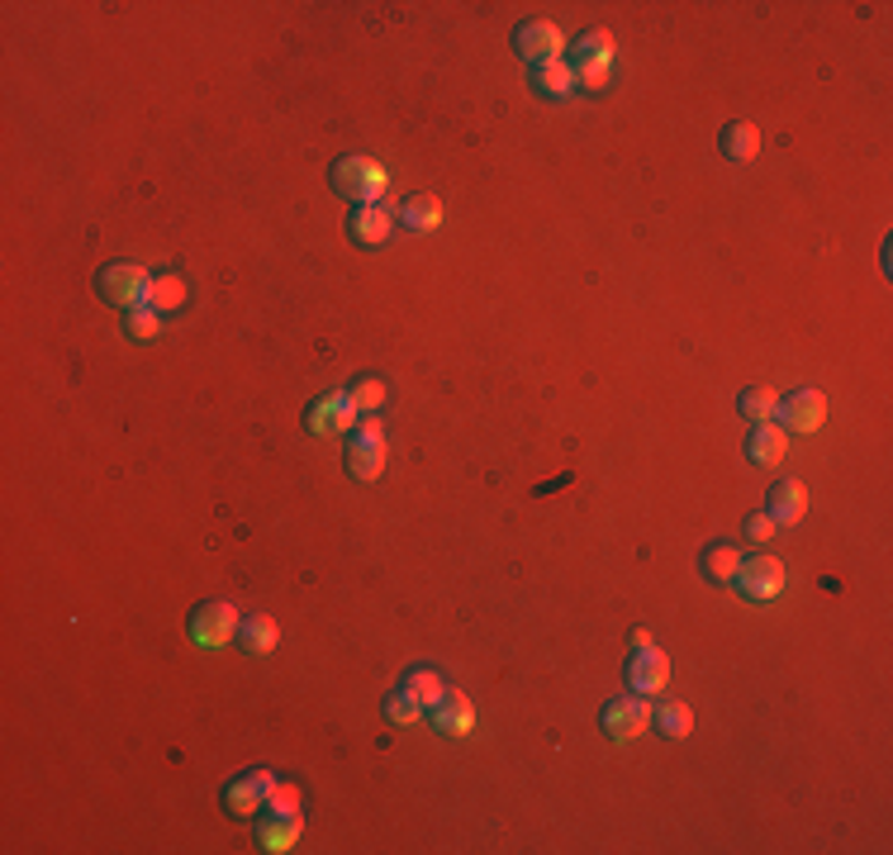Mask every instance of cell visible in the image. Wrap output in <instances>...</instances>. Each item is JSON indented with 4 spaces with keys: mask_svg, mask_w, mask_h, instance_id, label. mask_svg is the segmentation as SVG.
I'll return each mask as SVG.
<instances>
[{
    "mask_svg": "<svg viewBox=\"0 0 893 855\" xmlns=\"http://www.w3.org/2000/svg\"><path fill=\"white\" fill-rule=\"evenodd\" d=\"M328 181H334V191L342 200H352V205H376V200L385 195V167L371 162V157H338L334 171H328Z\"/></svg>",
    "mask_w": 893,
    "mask_h": 855,
    "instance_id": "obj_1",
    "label": "cell"
},
{
    "mask_svg": "<svg viewBox=\"0 0 893 855\" xmlns=\"http://www.w3.org/2000/svg\"><path fill=\"white\" fill-rule=\"evenodd\" d=\"M148 285H152V276L143 266L114 262L95 276V295L110 299V305H120V309H138V305H148Z\"/></svg>",
    "mask_w": 893,
    "mask_h": 855,
    "instance_id": "obj_2",
    "label": "cell"
},
{
    "mask_svg": "<svg viewBox=\"0 0 893 855\" xmlns=\"http://www.w3.org/2000/svg\"><path fill=\"white\" fill-rule=\"evenodd\" d=\"M238 608L234 604H224V598H210V604H200L195 613H191V641L195 647H205V651H219V647H228V641L238 637Z\"/></svg>",
    "mask_w": 893,
    "mask_h": 855,
    "instance_id": "obj_3",
    "label": "cell"
},
{
    "mask_svg": "<svg viewBox=\"0 0 893 855\" xmlns=\"http://www.w3.org/2000/svg\"><path fill=\"white\" fill-rule=\"evenodd\" d=\"M599 727L609 741H632L652 727V704L642 694H623V698H609L599 713Z\"/></svg>",
    "mask_w": 893,
    "mask_h": 855,
    "instance_id": "obj_4",
    "label": "cell"
},
{
    "mask_svg": "<svg viewBox=\"0 0 893 855\" xmlns=\"http://www.w3.org/2000/svg\"><path fill=\"white\" fill-rule=\"evenodd\" d=\"M513 53L523 57V62L542 67V62H561V53H566V38H561L556 24L546 20H528L513 29Z\"/></svg>",
    "mask_w": 893,
    "mask_h": 855,
    "instance_id": "obj_5",
    "label": "cell"
},
{
    "mask_svg": "<svg viewBox=\"0 0 893 855\" xmlns=\"http://www.w3.org/2000/svg\"><path fill=\"white\" fill-rule=\"evenodd\" d=\"M348 470L357 480H376L385 470V433L376 419L357 423L352 428V442H348Z\"/></svg>",
    "mask_w": 893,
    "mask_h": 855,
    "instance_id": "obj_6",
    "label": "cell"
},
{
    "mask_svg": "<svg viewBox=\"0 0 893 855\" xmlns=\"http://www.w3.org/2000/svg\"><path fill=\"white\" fill-rule=\"evenodd\" d=\"M732 584L742 590V598H751V604H766V598H775V594L784 590V566L775 561V556H751V561L737 566Z\"/></svg>",
    "mask_w": 893,
    "mask_h": 855,
    "instance_id": "obj_7",
    "label": "cell"
},
{
    "mask_svg": "<svg viewBox=\"0 0 893 855\" xmlns=\"http://www.w3.org/2000/svg\"><path fill=\"white\" fill-rule=\"evenodd\" d=\"M271 784H276V775H271V770H242L238 779L224 784V808L234 812V818H252L257 808H267Z\"/></svg>",
    "mask_w": 893,
    "mask_h": 855,
    "instance_id": "obj_8",
    "label": "cell"
},
{
    "mask_svg": "<svg viewBox=\"0 0 893 855\" xmlns=\"http://www.w3.org/2000/svg\"><path fill=\"white\" fill-rule=\"evenodd\" d=\"M623 680H628V689L632 694H660L666 689V680H670V661L660 656L656 647H642V651H632V661L623 670Z\"/></svg>",
    "mask_w": 893,
    "mask_h": 855,
    "instance_id": "obj_9",
    "label": "cell"
},
{
    "mask_svg": "<svg viewBox=\"0 0 893 855\" xmlns=\"http://www.w3.org/2000/svg\"><path fill=\"white\" fill-rule=\"evenodd\" d=\"M780 409V428L784 433H817L827 419V399L817 395V390H794L784 399V404H775Z\"/></svg>",
    "mask_w": 893,
    "mask_h": 855,
    "instance_id": "obj_10",
    "label": "cell"
},
{
    "mask_svg": "<svg viewBox=\"0 0 893 855\" xmlns=\"http://www.w3.org/2000/svg\"><path fill=\"white\" fill-rule=\"evenodd\" d=\"M357 419V409L348 404V395H324V399H314V404L305 409V428L314 437H328V433H348V428Z\"/></svg>",
    "mask_w": 893,
    "mask_h": 855,
    "instance_id": "obj_11",
    "label": "cell"
},
{
    "mask_svg": "<svg viewBox=\"0 0 893 855\" xmlns=\"http://www.w3.org/2000/svg\"><path fill=\"white\" fill-rule=\"evenodd\" d=\"M299 832H305V818L299 812H276V808H267L262 812V822H257V841H262V851L271 855H281V851H291Z\"/></svg>",
    "mask_w": 893,
    "mask_h": 855,
    "instance_id": "obj_12",
    "label": "cell"
},
{
    "mask_svg": "<svg viewBox=\"0 0 893 855\" xmlns=\"http://www.w3.org/2000/svg\"><path fill=\"white\" fill-rule=\"evenodd\" d=\"M428 718H433V727L442 737H466L471 727H475V708H471V698L466 694H456V689H446L433 708H428Z\"/></svg>",
    "mask_w": 893,
    "mask_h": 855,
    "instance_id": "obj_13",
    "label": "cell"
},
{
    "mask_svg": "<svg viewBox=\"0 0 893 855\" xmlns=\"http://www.w3.org/2000/svg\"><path fill=\"white\" fill-rule=\"evenodd\" d=\"M391 209L385 205H357L352 219H348V238L357 242V248H381L385 238H391Z\"/></svg>",
    "mask_w": 893,
    "mask_h": 855,
    "instance_id": "obj_14",
    "label": "cell"
},
{
    "mask_svg": "<svg viewBox=\"0 0 893 855\" xmlns=\"http://www.w3.org/2000/svg\"><path fill=\"white\" fill-rule=\"evenodd\" d=\"M766 513L770 523H799L803 513H809V490H803V480H775L770 485V499H766Z\"/></svg>",
    "mask_w": 893,
    "mask_h": 855,
    "instance_id": "obj_15",
    "label": "cell"
},
{
    "mask_svg": "<svg viewBox=\"0 0 893 855\" xmlns=\"http://www.w3.org/2000/svg\"><path fill=\"white\" fill-rule=\"evenodd\" d=\"M789 447V433L780 423H751V437H746V456H751V466H780V456Z\"/></svg>",
    "mask_w": 893,
    "mask_h": 855,
    "instance_id": "obj_16",
    "label": "cell"
},
{
    "mask_svg": "<svg viewBox=\"0 0 893 855\" xmlns=\"http://www.w3.org/2000/svg\"><path fill=\"white\" fill-rule=\"evenodd\" d=\"M717 148H723L727 162H756L760 128L746 124V119H732V124H723V134H717Z\"/></svg>",
    "mask_w": 893,
    "mask_h": 855,
    "instance_id": "obj_17",
    "label": "cell"
},
{
    "mask_svg": "<svg viewBox=\"0 0 893 855\" xmlns=\"http://www.w3.org/2000/svg\"><path fill=\"white\" fill-rule=\"evenodd\" d=\"M609 57H613L609 29H585V34L570 43V67H609Z\"/></svg>",
    "mask_w": 893,
    "mask_h": 855,
    "instance_id": "obj_18",
    "label": "cell"
},
{
    "mask_svg": "<svg viewBox=\"0 0 893 855\" xmlns=\"http://www.w3.org/2000/svg\"><path fill=\"white\" fill-rule=\"evenodd\" d=\"M238 641H242V651H248V656H271V651H276V641H281V627H276V618L257 613V618L238 623Z\"/></svg>",
    "mask_w": 893,
    "mask_h": 855,
    "instance_id": "obj_19",
    "label": "cell"
},
{
    "mask_svg": "<svg viewBox=\"0 0 893 855\" xmlns=\"http://www.w3.org/2000/svg\"><path fill=\"white\" fill-rule=\"evenodd\" d=\"M532 91L546 95V100H561V95H570L575 91V77H570V67L566 62H542V67H532Z\"/></svg>",
    "mask_w": 893,
    "mask_h": 855,
    "instance_id": "obj_20",
    "label": "cell"
},
{
    "mask_svg": "<svg viewBox=\"0 0 893 855\" xmlns=\"http://www.w3.org/2000/svg\"><path fill=\"white\" fill-rule=\"evenodd\" d=\"M737 566H742V551L732 547V542H713V547L703 551V575L717 580V584H732Z\"/></svg>",
    "mask_w": 893,
    "mask_h": 855,
    "instance_id": "obj_21",
    "label": "cell"
},
{
    "mask_svg": "<svg viewBox=\"0 0 893 855\" xmlns=\"http://www.w3.org/2000/svg\"><path fill=\"white\" fill-rule=\"evenodd\" d=\"M652 722L660 727V737L680 741V737L694 732V708L689 704H660V708H652Z\"/></svg>",
    "mask_w": 893,
    "mask_h": 855,
    "instance_id": "obj_22",
    "label": "cell"
},
{
    "mask_svg": "<svg viewBox=\"0 0 893 855\" xmlns=\"http://www.w3.org/2000/svg\"><path fill=\"white\" fill-rule=\"evenodd\" d=\"M148 305H152L157 314L181 309V305H185V281L177 276V271H162V276H152V285H148Z\"/></svg>",
    "mask_w": 893,
    "mask_h": 855,
    "instance_id": "obj_23",
    "label": "cell"
},
{
    "mask_svg": "<svg viewBox=\"0 0 893 855\" xmlns=\"http://www.w3.org/2000/svg\"><path fill=\"white\" fill-rule=\"evenodd\" d=\"M405 224H409V228H419V233L438 228V224H442V205H438V195H409V200H405Z\"/></svg>",
    "mask_w": 893,
    "mask_h": 855,
    "instance_id": "obj_24",
    "label": "cell"
},
{
    "mask_svg": "<svg viewBox=\"0 0 893 855\" xmlns=\"http://www.w3.org/2000/svg\"><path fill=\"white\" fill-rule=\"evenodd\" d=\"M405 689H409L414 698H419V704H423V713H428V708H433L438 698L446 694V684H442V675H438V670H409V675H405Z\"/></svg>",
    "mask_w": 893,
    "mask_h": 855,
    "instance_id": "obj_25",
    "label": "cell"
},
{
    "mask_svg": "<svg viewBox=\"0 0 893 855\" xmlns=\"http://www.w3.org/2000/svg\"><path fill=\"white\" fill-rule=\"evenodd\" d=\"M775 390H766V385H751V390H742V399H737V409H742V419H751V423H766L770 413H775Z\"/></svg>",
    "mask_w": 893,
    "mask_h": 855,
    "instance_id": "obj_26",
    "label": "cell"
},
{
    "mask_svg": "<svg viewBox=\"0 0 893 855\" xmlns=\"http://www.w3.org/2000/svg\"><path fill=\"white\" fill-rule=\"evenodd\" d=\"M348 404H352L357 413H376V409L385 404V380H376V376L357 380L352 390H348Z\"/></svg>",
    "mask_w": 893,
    "mask_h": 855,
    "instance_id": "obj_27",
    "label": "cell"
},
{
    "mask_svg": "<svg viewBox=\"0 0 893 855\" xmlns=\"http://www.w3.org/2000/svg\"><path fill=\"white\" fill-rule=\"evenodd\" d=\"M419 713H423V704H419V698H414L409 689H399V694L385 698V722H395V727L419 722Z\"/></svg>",
    "mask_w": 893,
    "mask_h": 855,
    "instance_id": "obj_28",
    "label": "cell"
},
{
    "mask_svg": "<svg viewBox=\"0 0 893 855\" xmlns=\"http://www.w3.org/2000/svg\"><path fill=\"white\" fill-rule=\"evenodd\" d=\"M124 328H128V338H157V328H162V319H157V309L152 305H138V309H128V319H124Z\"/></svg>",
    "mask_w": 893,
    "mask_h": 855,
    "instance_id": "obj_29",
    "label": "cell"
},
{
    "mask_svg": "<svg viewBox=\"0 0 893 855\" xmlns=\"http://www.w3.org/2000/svg\"><path fill=\"white\" fill-rule=\"evenodd\" d=\"M267 808H276V812H299V789L295 784H271V794H267Z\"/></svg>",
    "mask_w": 893,
    "mask_h": 855,
    "instance_id": "obj_30",
    "label": "cell"
},
{
    "mask_svg": "<svg viewBox=\"0 0 893 855\" xmlns=\"http://www.w3.org/2000/svg\"><path fill=\"white\" fill-rule=\"evenodd\" d=\"M570 77L580 91H603L609 86V67H570Z\"/></svg>",
    "mask_w": 893,
    "mask_h": 855,
    "instance_id": "obj_31",
    "label": "cell"
},
{
    "mask_svg": "<svg viewBox=\"0 0 893 855\" xmlns=\"http://www.w3.org/2000/svg\"><path fill=\"white\" fill-rule=\"evenodd\" d=\"M770 533H775L770 513H751V518H746V542H770Z\"/></svg>",
    "mask_w": 893,
    "mask_h": 855,
    "instance_id": "obj_32",
    "label": "cell"
}]
</instances>
